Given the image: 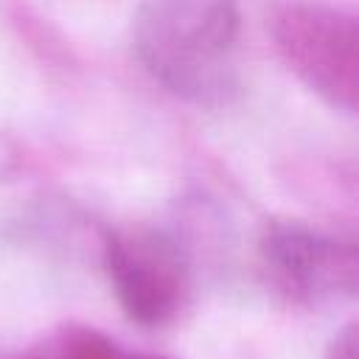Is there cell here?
<instances>
[{"label": "cell", "mask_w": 359, "mask_h": 359, "mask_svg": "<svg viewBox=\"0 0 359 359\" xmlns=\"http://www.w3.org/2000/svg\"><path fill=\"white\" fill-rule=\"evenodd\" d=\"M236 39V0H146L135 17V50L146 70L196 101L227 90Z\"/></svg>", "instance_id": "6da1fadb"}, {"label": "cell", "mask_w": 359, "mask_h": 359, "mask_svg": "<svg viewBox=\"0 0 359 359\" xmlns=\"http://www.w3.org/2000/svg\"><path fill=\"white\" fill-rule=\"evenodd\" d=\"M272 34L283 62L311 93L348 115L356 109L359 34L351 11L294 0L278 8Z\"/></svg>", "instance_id": "7a4b0ae2"}, {"label": "cell", "mask_w": 359, "mask_h": 359, "mask_svg": "<svg viewBox=\"0 0 359 359\" xmlns=\"http://www.w3.org/2000/svg\"><path fill=\"white\" fill-rule=\"evenodd\" d=\"M104 264L129 320L157 328L180 314L188 297V264L168 236L146 227L112 230Z\"/></svg>", "instance_id": "3957f363"}, {"label": "cell", "mask_w": 359, "mask_h": 359, "mask_svg": "<svg viewBox=\"0 0 359 359\" xmlns=\"http://www.w3.org/2000/svg\"><path fill=\"white\" fill-rule=\"evenodd\" d=\"M261 255L275 286L303 306L351 300L359 286L353 244H342L300 224H272L261 238Z\"/></svg>", "instance_id": "277c9868"}, {"label": "cell", "mask_w": 359, "mask_h": 359, "mask_svg": "<svg viewBox=\"0 0 359 359\" xmlns=\"http://www.w3.org/2000/svg\"><path fill=\"white\" fill-rule=\"evenodd\" d=\"M20 359H165L154 353H137L93 328H62L42 345L25 351Z\"/></svg>", "instance_id": "5b68a950"}, {"label": "cell", "mask_w": 359, "mask_h": 359, "mask_svg": "<svg viewBox=\"0 0 359 359\" xmlns=\"http://www.w3.org/2000/svg\"><path fill=\"white\" fill-rule=\"evenodd\" d=\"M359 351V339H356V323H348L328 345L325 359H356Z\"/></svg>", "instance_id": "8992f818"}]
</instances>
